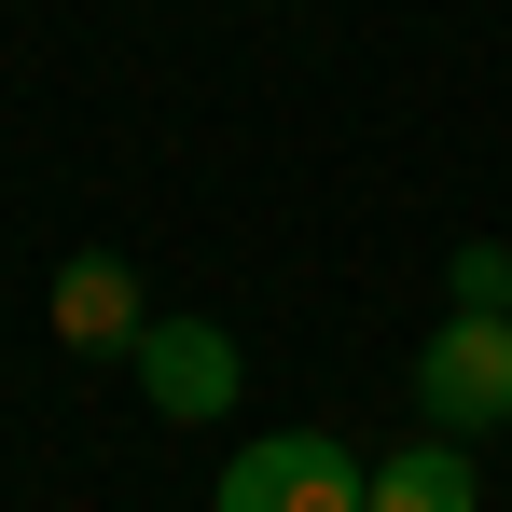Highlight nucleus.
<instances>
[{"instance_id": "nucleus-5", "label": "nucleus", "mask_w": 512, "mask_h": 512, "mask_svg": "<svg viewBox=\"0 0 512 512\" xmlns=\"http://www.w3.org/2000/svg\"><path fill=\"white\" fill-rule=\"evenodd\" d=\"M374 512H485L471 443H457V429H429V443H402V457H374Z\"/></svg>"}, {"instance_id": "nucleus-4", "label": "nucleus", "mask_w": 512, "mask_h": 512, "mask_svg": "<svg viewBox=\"0 0 512 512\" xmlns=\"http://www.w3.org/2000/svg\"><path fill=\"white\" fill-rule=\"evenodd\" d=\"M42 319H56V346H139V319H153V305H139V277H125L111 250H70Z\"/></svg>"}, {"instance_id": "nucleus-6", "label": "nucleus", "mask_w": 512, "mask_h": 512, "mask_svg": "<svg viewBox=\"0 0 512 512\" xmlns=\"http://www.w3.org/2000/svg\"><path fill=\"white\" fill-rule=\"evenodd\" d=\"M443 291H457V305H499V291H512V250H499V236H471V250L443 263Z\"/></svg>"}, {"instance_id": "nucleus-1", "label": "nucleus", "mask_w": 512, "mask_h": 512, "mask_svg": "<svg viewBox=\"0 0 512 512\" xmlns=\"http://www.w3.org/2000/svg\"><path fill=\"white\" fill-rule=\"evenodd\" d=\"M208 512H374V471L346 457L333 429H263V443L222 457Z\"/></svg>"}, {"instance_id": "nucleus-7", "label": "nucleus", "mask_w": 512, "mask_h": 512, "mask_svg": "<svg viewBox=\"0 0 512 512\" xmlns=\"http://www.w3.org/2000/svg\"><path fill=\"white\" fill-rule=\"evenodd\" d=\"M499 319H512V291H499Z\"/></svg>"}, {"instance_id": "nucleus-2", "label": "nucleus", "mask_w": 512, "mask_h": 512, "mask_svg": "<svg viewBox=\"0 0 512 512\" xmlns=\"http://www.w3.org/2000/svg\"><path fill=\"white\" fill-rule=\"evenodd\" d=\"M416 416L457 429V443L512 429V319H499V305H457V319L416 346Z\"/></svg>"}, {"instance_id": "nucleus-3", "label": "nucleus", "mask_w": 512, "mask_h": 512, "mask_svg": "<svg viewBox=\"0 0 512 512\" xmlns=\"http://www.w3.org/2000/svg\"><path fill=\"white\" fill-rule=\"evenodd\" d=\"M125 374H139V388H153V416H180V429L236 416V333H222V319H139Z\"/></svg>"}]
</instances>
